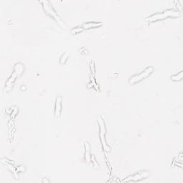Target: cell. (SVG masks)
<instances>
[{
    "instance_id": "cell-11",
    "label": "cell",
    "mask_w": 183,
    "mask_h": 183,
    "mask_svg": "<svg viewBox=\"0 0 183 183\" xmlns=\"http://www.w3.org/2000/svg\"><path fill=\"white\" fill-rule=\"evenodd\" d=\"M83 27H77L75 28L72 29L71 30V34H78L80 33L81 32L83 31Z\"/></svg>"
},
{
    "instance_id": "cell-5",
    "label": "cell",
    "mask_w": 183,
    "mask_h": 183,
    "mask_svg": "<svg viewBox=\"0 0 183 183\" xmlns=\"http://www.w3.org/2000/svg\"><path fill=\"white\" fill-rule=\"evenodd\" d=\"M153 70H154V68L152 67H148L145 69V70L142 72L140 74H139L138 75L134 76L133 77H132L130 80V83L131 85H134V84L138 82L141 81L143 79H145L147 77L149 76L151 73L152 72Z\"/></svg>"
},
{
    "instance_id": "cell-7",
    "label": "cell",
    "mask_w": 183,
    "mask_h": 183,
    "mask_svg": "<svg viewBox=\"0 0 183 183\" xmlns=\"http://www.w3.org/2000/svg\"><path fill=\"white\" fill-rule=\"evenodd\" d=\"M62 112V97H57L56 103H55V110H54V115L57 117H59Z\"/></svg>"
},
{
    "instance_id": "cell-13",
    "label": "cell",
    "mask_w": 183,
    "mask_h": 183,
    "mask_svg": "<svg viewBox=\"0 0 183 183\" xmlns=\"http://www.w3.org/2000/svg\"><path fill=\"white\" fill-rule=\"evenodd\" d=\"M49 182V180H48L47 179H46V178H44L43 180H42V182Z\"/></svg>"
},
{
    "instance_id": "cell-10",
    "label": "cell",
    "mask_w": 183,
    "mask_h": 183,
    "mask_svg": "<svg viewBox=\"0 0 183 183\" xmlns=\"http://www.w3.org/2000/svg\"><path fill=\"white\" fill-rule=\"evenodd\" d=\"M183 77V72L181 71L179 74L176 75H173L171 77V79L173 81H180L182 80Z\"/></svg>"
},
{
    "instance_id": "cell-9",
    "label": "cell",
    "mask_w": 183,
    "mask_h": 183,
    "mask_svg": "<svg viewBox=\"0 0 183 183\" xmlns=\"http://www.w3.org/2000/svg\"><path fill=\"white\" fill-rule=\"evenodd\" d=\"M85 161L86 162L89 163L91 160V155H90V146L88 143H85Z\"/></svg>"
},
{
    "instance_id": "cell-1",
    "label": "cell",
    "mask_w": 183,
    "mask_h": 183,
    "mask_svg": "<svg viewBox=\"0 0 183 183\" xmlns=\"http://www.w3.org/2000/svg\"><path fill=\"white\" fill-rule=\"evenodd\" d=\"M181 15L180 12L179 11L173 10V9H169L162 13H157L155 14H152V16H150L149 18L147 19V20L149 22H155L157 20H162L165 18H167L169 17H178Z\"/></svg>"
},
{
    "instance_id": "cell-4",
    "label": "cell",
    "mask_w": 183,
    "mask_h": 183,
    "mask_svg": "<svg viewBox=\"0 0 183 183\" xmlns=\"http://www.w3.org/2000/svg\"><path fill=\"white\" fill-rule=\"evenodd\" d=\"M98 122L100 125V137L101 142L103 146V149L105 150V152H109L110 150V147L107 145L105 140V134H106V127L105 125V122L102 120L101 117L98 118Z\"/></svg>"
},
{
    "instance_id": "cell-12",
    "label": "cell",
    "mask_w": 183,
    "mask_h": 183,
    "mask_svg": "<svg viewBox=\"0 0 183 183\" xmlns=\"http://www.w3.org/2000/svg\"><path fill=\"white\" fill-rule=\"evenodd\" d=\"M68 57H69V54L67 53L64 54L61 57L60 60H59V62H60L61 64H65L67 62V60Z\"/></svg>"
},
{
    "instance_id": "cell-3",
    "label": "cell",
    "mask_w": 183,
    "mask_h": 183,
    "mask_svg": "<svg viewBox=\"0 0 183 183\" xmlns=\"http://www.w3.org/2000/svg\"><path fill=\"white\" fill-rule=\"evenodd\" d=\"M23 70H24V66L22 65V64H18V65H17L15 66V67H14V72L12 73V76L9 78V80H7V82H6L4 90L7 91V92H9L10 90H12L17 77L20 75L22 72H23Z\"/></svg>"
},
{
    "instance_id": "cell-6",
    "label": "cell",
    "mask_w": 183,
    "mask_h": 183,
    "mask_svg": "<svg viewBox=\"0 0 183 183\" xmlns=\"http://www.w3.org/2000/svg\"><path fill=\"white\" fill-rule=\"evenodd\" d=\"M150 173L147 171H140L137 173H135L132 176L128 177L127 179H125L124 181L125 182H135V181H140L143 179H145L149 177Z\"/></svg>"
},
{
    "instance_id": "cell-8",
    "label": "cell",
    "mask_w": 183,
    "mask_h": 183,
    "mask_svg": "<svg viewBox=\"0 0 183 183\" xmlns=\"http://www.w3.org/2000/svg\"><path fill=\"white\" fill-rule=\"evenodd\" d=\"M102 25V22H87V23H85L82 25L83 29H91V28H96V27H99Z\"/></svg>"
},
{
    "instance_id": "cell-2",
    "label": "cell",
    "mask_w": 183,
    "mask_h": 183,
    "mask_svg": "<svg viewBox=\"0 0 183 183\" xmlns=\"http://www.w3.org/2000/svg\"><path fill=\"white\" fill-rule=\"evenodd\" d=\"M41 3L42 4L43 8H44V10H45L46 13L48 14L49 16L52 17L54 20L57 22V23L62 27H63V28H66L65 24H64L63 21L60 18H59V17L57 15V14L56 13V12L54 11L53 7H52V5H51L50 2H48V1H42V2H41Z\"/></svg>"
}]
</instances>
